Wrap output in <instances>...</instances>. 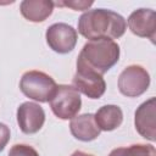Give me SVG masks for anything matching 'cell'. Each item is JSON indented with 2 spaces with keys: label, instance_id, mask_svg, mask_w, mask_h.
<instances>
[{
  "label": "cell",
  "instance_id": "1",
  "mask_svg": "<svg viewBox=\"0 0 156 156\" xmlns=\"http://www.w3.org/2000/svg\"><path fill=\"white\" fill-rule=\"evenodd\" d=\"M127 29L124 17L112 10L94 9L85 11L78 20V32L89 40L118 39Z\"/></svg>",
  "mask_w": 156,
  "mask_h": 156
},
{
  "label": "cell",
  "instance_id": "2",
  "mask_svg": "<svg viewBox=\"0 0 156 156\" xmlns=\"http://www.w3.org/2000/svg\"><path fill=\"white\" fill-rule=\"evenodd\" d=\"M119 52V45L115 40H89L78 55L77 68H87L102 76L118 62Z\"/></svg>",
  "mask_w": 156,
  "mask_h": 156
},
{
  "label": "cell",
  "instance_id": "3",
  "mask_svg": "<svg viewBox=\"0 0 156 156\" xmlns=\"http://www.w3.org/2000/svg\"><path fill=\"white\" fill-rule=\"evenodd\" d=\"M56 88L57 84L54 78L41 71H28L23 73L20 80L21 91L27 98L39 102H48L54 95Z\"/></svg>",
  "mask_w": 156,
  "mask_h": 156
},
{
  "label": "cell",
  "instance_id": "4",
  "mask_svg": "<svg viewBox=\"0 0 156 156\" xmlns=\"http://www.w3.org/2000/svg\"><path fill=\"white\" fill-rule=\"evenodd\" d=\"M49 104L56 117L60 119H72L82 107V99L73 85L60 84L49 100Z\"/></svg>",
  "mask_w": 156,
  "mask_h": 156
},
{
  "label": "cell",
  "instance_id": "5",
  "mask_svg": "<svg viewBox=\"0 0 156 156\" xmlns=\"http://www.w3.org/2000/svg\"><path fill=\"white\" fill-rule=\"evenodd\" d=\"M150 85V74L140 65L127 66L118 77V90L127 98L143 95Z\"/></svg>",
  "mask_w": 156,
  "mask_h": 156
},
{
  "label": "cell",
  "instance_id": "6",
  "mask_svg": "<svg viewBox=\"0 0 156 156\" xmlns=\"http://www.w3.org/2000/svg\"><path fill=\"white\" fill-rule=\"evenodd\" d=\"M45 38L51 50L58 54H68L77 44L78 33L72 26L60 22L51 24L46 29Z\"/></svg>",
  "mask_w": 156,
  "mask_h": 156
},
{
  "label": "cell",
  "instance_id": "7",
  "mask_svg": "<svg viewBox=\"0 0 156 156\" xmlns=\"http://www.w3.org/2000/svg\"><path fill=\"white\" fill-rule=\"evenodd\" d=\"M72 83L78 93L84 94L89 99H99L106 90V83L102 76L87 68H77Z\"/></svg>",
  "mask_w": 156,
  "mask_h": 156
},
{
  "label": "cell",
  "instance_id": "8",
  "mask_svg": "<svg viewBox=\"0 0 156 156\" xmlns=\"http://www.w3.org/2000/svg\"><path fill=\"white\" fill-rule=\"evenodd\" d=\"M45 122V112L43 107L32 101L21 104L17 108V123L24 134L38 133Z\"/></svg>",
  "mask_w": 156,
  "mask_h": 156
},
{
  "label": "cell",
  "instance_id": "9",
  "mask_svg": "<svg viewBox=\"0 0 156 156\" xmlns=\"http://www.w3.org/2000/svg\"><path fill=\"white\" fill-rule=\"evenodd\" d=\"M156 99L150 98L135 111L134 126L136 132L150 141L156 140Z\"/></svg>",
  "mask_w": 156,
  "mask_h": 156
},
{
  "label": "cell",
  "instance_id": "10",
  "mask_svg": "<svg viewBox=\"0 0 156 156\" xmlns=\"http://www.w3.org/2000/svg\"><path fill=\"white\" fill-rule=\"evenodd\" d=\"M130 32L140 38H147L155 43L156 35V12L151 9H138L128 17Z\"/></svg>",
  "mask_w": 156,
  "mask_h": 156
},
{
  "label": "cell",
  "instance_id": "11",
  "mask_svg": "<svg viewBox=\"0 0 156 156\" xmlns=\"http://www.w3.org/2000/svg\"><path fill=\"white\" fill-rule=\"evenodd\" d=\"M69 130L72 135L80 141L95 140L101 132L93 113H83L73 117L69 123Z\"/></svg>",
  "mask_w": 156,
  "mask_h": 156
},
{
  "label": "cell",
  "instance_id": "12",
  "mask_svg": "<svg viewBox=\"0 0 156 156\" xmlns=\"http://www.w3.org/2000/svg\"><path fill=\"white\" fill-rule=\"evenodd\" d=\"M54 6L50 0H23L20 5V11L27 21L39 23L52 13Z\"/></svg>",
  "mask_w": 156,
  "mask_h": 156
},
{
  "label": "cell",
  "instance_id": "13",
  "mask_svg": "<svg viewBox=\"0 0 156 156\" xmlns=\"http://www.w3.org/2000/svg\"><path fill=\"white\" fill-rule=\"evenodd\" d=\"M100 130L111 132L118 128L123 122V112L117 105H104L94 115Z\"/></svg>",
  "mask_w": 156,
  "mask_h": 156
},
{
  "label": "cell",
  "instance_id": "14",
  "mask_svg": "<svg viewBox=\"0 0 156 156\" xmlns=\"http://www.w3.org/2000/svg\"><path fill=\"white\" fill-rule=\"evenodd\" d=\"M108 156H156V150L151 144H133L128 147L113 149Z\"/></svg>",
  "mask_w": 156,
  "mask_h": 156
},
{
  "label": "cell",
  "instance_id": "15",
  "mask_svg": "<svg viewBox=\"0 0 156 156\" xmlns=\"http://www.w3.org/2000/svg\"><path fill=\"white\" fill-rule=\"evenodd\" d=\"M9 156H39V154L37 152V150L34 147H32L29 145L16 144L10 149Z\"/></svg>",
  "mask_w": 156,
  "mask_h": 156
},
{
  "label": "cell",
  "instance_id": "16",
  "mask_svg": "<svg viewBox=\"0 0 156 156\" xmlns=\"http://www.w3.org/2000/svg\"><path fill=\"white\" fill-rule=\"evenodd\" d=\"M54 5H57V6H66V7H71L76 11H83V10H88L91 5H93V1H77V0H73V1H60V2H54Z\"/></svg>",
  "mask_w": 156,
  "mask_h": 156
},
{
  "label": "cell",
  "instance_id": "17",
  "mask_svg": "<svg viewBox=\"0 0 156 156\" xmlns=\"http://www.w3.org/2000/svg\"><path fill=\"white\" fill-rule=\"evenodd\" d=\"M10 136H11L10 128L5 123L0 122V152L5 149V146L10 141Z\"/></svg>",
  "mask_w": 156,
  "mask_h": 156
},
{
  "label": "cell",
  "instance_id": "18",
  "mask_svg": "<svg viewBox=\"0 0 156 156\" xmlns=\"http://www.w3.org/2000/svg\"><path fill=\"white\" fill-rule=\"evenodd\" d=\"M71 156H94V155L88 154V152H84V151H80V150H77V151H74Z\"/></svg>",
  "mask_w": 156,
  "mask_h": 156
}]
</instances>
